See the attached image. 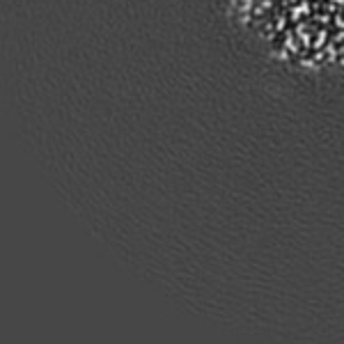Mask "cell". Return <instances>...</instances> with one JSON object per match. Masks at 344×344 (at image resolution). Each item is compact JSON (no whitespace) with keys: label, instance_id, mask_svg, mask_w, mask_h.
Here are the masks:
<instances>
[{"label":"cell","instance_id":"cell-1","mask_svg":"<svg viewBox=\"0 0 344 344\" xmlns=\"http://www.w3.org/2000/svg\"><path fill=\"white\" fill-rule=\"evenodd\" d=\"M326 41V32H319V37H317V41H314V46H321Z\"/></svg>","mask_w":344,"mask_h":344}]
</instances>
